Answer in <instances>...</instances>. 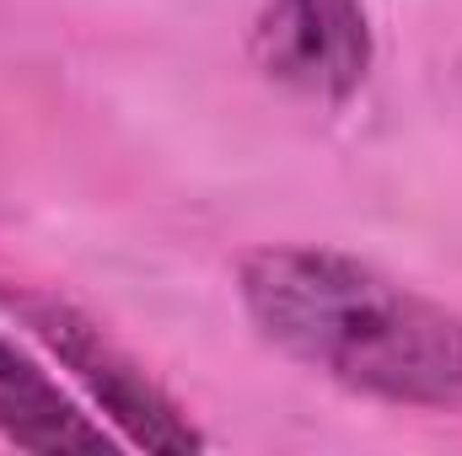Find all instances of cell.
Listing matches in <instances>:
<instances>
[{"instance_id":"cell-1","label":"cell","mask_w":462,"mask_h":456,"mask_svg":"<svg viewBox=\"0 0 462 456\" xmlns=\"http://www.w3.org/2000/svg\"><path fill=\"white\" fill-rule=\"evenodd\" d=\"M258 339L387 408L462 414V312L334 247L274 242L236 263Z\"/></svg>"},{"instance_id":"cell-3","label":"cell","mask_w":462,"mask_h":456,"mask_svg":"<svg viewBox=\"0 0 462 456\" xmlns=\"http://www.w3.org/2000/svg\"><path fill=\"white\" fill-rule=\"evenodd\" d=\"M247 54L280 92L345 108L371 76L376 32L360 0H263Z\"/></svg>"},{"instance_id":"cell-4","label":"cell","mask_w":462,"mask_h":456,"mask_svg":"<svg viewBox=\"0 0 462 456\" xmlns=\"http://www.w3.org/2000/svg\"><path fill=\"white\" fill-rule=\"evenodd\" d=\"M0 441L49 456H92L118 446L114 430H103V419H92L11 333H0Z\"/></svg>"},{"instance_id":"cell-2","label":"cell","mask_w":462,"mask_h":456,"mask_svg":"<svg viewBox=\"0 0 462 456\" xmlns=\"http://www.w3.org/2000/svg\"><path fill=\"white\" fill-rule=\"evenodd\" d=\"M0 306L43 343V354L60 370H70V381L87 392V403L97 408V419L114 424V435L124 446L162 451V456L205 451V435L194 430V419L183 414V403L92 312H81L70 296L0 285Z\"/></svg>"}]
</instances>
